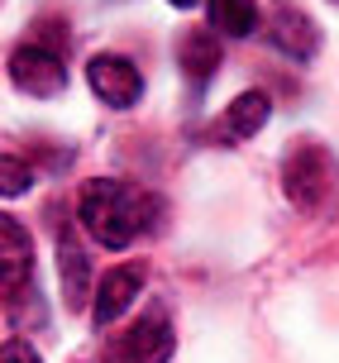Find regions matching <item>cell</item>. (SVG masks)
<instances>
[{
  "label": "cell",
  "mask_w": 339,
  "mask_h": 363,
  "mask_svg": "<svg viewBox=\"0 0 339 363\" xmlns=\"http://www.w3.org/2000/svg\"><path fill=\"white\" fill-rule=\"evenodd\" d=\"M153 206L158 201L148 196L143 186L120 177H96L87 182L82 191V206H77V220L87 225V235L101 244V249H129L143 230H153Z\"/></svg>",
  "instance_id": "6da1fadb"
},
{
  "label": "cell",
  "mask_w": 339,
  "mask_h": 363,
  "mask_svg": "<svg viewBox=\"0 0 339 363\" xmlns=\"http://www.w3.org/2000/svg\"><path fill=\"white\" fill-rule=\"evenodd\" d=\"M282 186L296 211H325L339 196V163L330 158V148L321 144H296L282 163Z\"/></svg>",
  "instance_id": "7a4b0ae2"
},
{
  "label": "cell",
  "mask_w": 339,
  "mask_h": 363,
  "mask_svg": "<svg viewBox=\"0 0 339 363\" xmlns=\"http://www.w3.org/2000/svg\"><path fill=\"white\" fill-rule=\"evenodd\" d=\"M10 82L43 101V96H57V91L67 86V62L48 43H19L15 53H10Z\"/></svg>",
  "instance_id": "3957f363"
},
{
  "label": "cell",
  "mask_w": 339,
  "mask_h": 363,
  "mask_svg": "<svg viewBox=\"0 0 339 363\" xmlns=\"http://www.w3.org/2000/svg\"><path fill=\"white\" fill-rule=\"evenodd\" d=\"M87 82H91V91H96L106 106H115V110H129L143 96L139 67H134L129 57H120V53H96L87 62Z\"/></svg>",
  "instance_id": "277c9868"
},
{
  "label": "cell",
  "mask_w": 339,
  "mask_h": 363,
  "mask_svg": "<svg viewBox=\"0 0 339 363\" xmlns=\"http://www.w3.org/2000/svg\"><path fill=\"white\" fill-rule=\"evenodd\" d=\"M29 272H34V249H29L24 225L15 216H0V291H5V301H15L29 287Z\"/></svg>",
  "instance_id": "5b68a950"
},
{
  "label": "cell",
  "mask_w": 339,
  "mask_h": 363,
  "mask_svg": "<svg viewBox=\"0 0 339 363\" xmlns=\"http://www.w3.org/2000/svg\"><path fill=\"white\" fill-rule=\"evenodd\" d=\"M139 291H143V268H139V263H120V268H110L106 277L96 282V301H91L96 325H115V320L134 306Z\"/></svg>",
  "instance_id": "8992f818"
},
{
  "label": "cell",
  "mask_w": 339,
  "mask_h": 363,
  "mask_svg": "<svg viewBox=\"0 0 339 363\" xmlns=\"http://www.w3.org/2000/svg\"><path fill=\"white\" fill-rule=\"evenodd\" d=\"M268 43L277 48V53L287 57H316V48H321V29L311 24V15H301V10H291V5H277L268 19Z\"/></svg>",
  "instance_id": "52a82bcc"
},
{
  "label": "cell",
  "mask_w": 339,
  "mask_h": 363,
  "mask_svg": "<svg viewBox=\"0 0 339 363\" xmlns=\"http://www.w3.org/2000/svg\"><path fill=\"white\" fill-rule=\"evenodd\" d=\"M268 115H272L268 91H244V96H234L230 110L220 115L215 139H220V144H244V139H253L258 129L268 125Z\"/></svg>",
  "instance_id": "ba28073f"
},
{
  "label": "cell",
  "mask_w": 339,
  "mask_h": 363,
  "mask_svg": "<svg viewBox=\"0 0 339 363\" xmlns=\"http://www.w3.org/2000/svg\"><path fill=\"white\" fill-rule=\"evenodd\" d=\"M57 272H62V301H67L72 311L96 301V291H91V263H87V254H82V244L72 239V225L57 230Z\"/></svg>",
  "instance_id": "9c48e42d"
},
{
  "label": "cell",
  "mask_w": 339,
  "mask_h": 363,
  "mask_svg": "<svg viewBox=\"0 0 339 363\" xmlns=\"http://www.w3.org/2000/svg\"><path fill=\"white\" fill-rule=\"evenodd\" d=\"M125 359L129 363H167L172 359V325H167V315H143L134 320V330L125 335Z\"/></svg>",
  "instance_id": "30bf717a"
},
{
  "label": "cell",
  "mask_w": 339,
  "mask_h": 363,
  "mask_svg": "<svg viewBox=\"0 0 339 363\" xmlns=\"http://www.w3.org/2000/svg\"><path fill=\"white\" fill-rule=\"evenodd\" d=\"M177 57H182V72H187V82L191 86H206L215 77V67H220V34H211V29H187L177 43Z\"/></svg>",
  "instance_id": "8fae6325"
},
{
  "label": "cell",
  "mask_w": 339,
  "mask_h": 363,
  "mask_svg": "<svg viewBox=\"0 0 339 363\" xmlns=\"http://www.w3.org/2000/svg\"><path fill=\"white\" fill-rule=\"evenodd\" d=\"M206 15L215 34L249 38L258 29V0H206Z\"/></svg>",
  "instance_id": "7c38bea8"
},
{
  "label": "cell",
  "mask_w": 339,
  "mask_h": 363,
  "mask_svg": "<svg viewBox=\"0 0 339 363\" xmlns=\"http://www.w3.org/2000/svg\"><path fill=\"white\" fill-rule=\"evenodd\" d=\"M29 182H34V167L15 158V153H5L0 158V191L5 196H19V191H29Z\"/></svg>",
  "instance_id": "4fadbf2b"
},
{
  "label": "cell",
  "mask_w": 339,
  "mask_h": 363,
  "mask_svg": "<svg viewBox=\"0 0 339 363\" xmlns=\"http://www.w3.org/2000/svg\"><path fill=\"white\" fill-rule=\"evenodd\" d=\"M0 363H43L38 359L34 345H24V340H10V345L0 349Z\"/></svg>",
  "instance_id": "5bb4252c"
},
{
  "label": "cell",
  "mask_w": 339,
  "mask_h": 363,
  "mask_svg": "<svg viewBox=\"0 0 339 363\" xmlns=\"http://www.w3.org/2000/svg\"><path fill=\"white\" fill-rule=\"evenodd\" d=\"M167 5H177V10H191V5H196V0H167Z\"/></svg>",
  "instance_id": "9a60e30c"
}]
</instances>
